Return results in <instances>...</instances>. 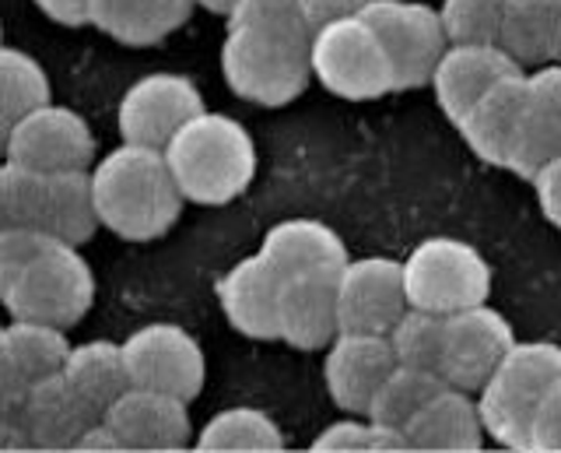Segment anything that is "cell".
Masks as SVG:
<instances>
[{"instance_id":"cell-1","label":"cell","mask_w":561,"mask_h":453,"mask_svg":"<svg viewBox=\"0 0 561 453\" xmlns=\"http://www.w3.org/2000/svg\"><path fill=\"white\" fill-rule=\"evenodd\" d=\"M95 212L123 239H154L172 229L183 212V194L162 148L123 141L92 169Z\"/></svg>"},{"instance_id":"cell-2","label":"cell","mask_w":561,"mask_h":453,"mask_svg":"<svg viewBox=\"0 0 561 453\" xmlns=\"http://www.w3.org/2000/svg\"><path fill=\"white\" fill-rule=\"evenodd\" d=\"M165 162L183 201L228 204L236 201L256 172L253 137L239 120L201 110L169 137Z\"/></svg>"},{"instance_id":"cell-3","label":"cell","mask_w":561,"mask_h":453,"mask_svg":"<svg viewBox=\"0 0 561 453\" xmlns=\"http://www.w3.org/2000/svg\"><path fill=\"white\" fill-rule=\"evenodd\" d=\"M561 380V344L516 341L478 390L484 435L508 450H530V426L543 394Z\"/></svg>"},{"instance_id":"cell-4","label":"cell","mask_w":561,"mask_h":453,"mask_svg":"<svg viewBox=\"0 0 561 453\" xmlns=\"http://www.w3.org/2000/svg\"><path fill=\"white\" fill-rule=\"evenodd\" d=\"M221 75L239 99L260 102V106H285L306 92L312 78L309 39L228 25L221 43Z\"/></svg>"},{"instance_id":"cell-5","label":"cell","mask_w":561,"mask_h":453,"mask_svg":"<svg viewBox=\"0 0 561 453\" xmlns=\"http://www.w3.org/2000/svg\"><path fill=\"white\" fill-rule=\"evenodd\" d=\"M95 299V274L75 242L46 239L14 285L0 295L11 317L43 320L53 327H75Z\"/></svg>"},{"instance_id":"cell-6","label":"cell","mask_w":561,"mask_h":453,"mask_svg":"<svg viewBox=\"0 0 561 453\" xmlns=\"http://www.w3.org/2000/svg\"><path fill=\"white\" fill-rule=\"evenodd\" d=\"M403 268V288H408V303L449 313L488 303L491 295V268L481 257V250L467 239L456 236H432L421 239L417 247L400 260Z\"/></svg>"},{"instance_id":"cell-7","label":"cell","mask_w":561,"mask_h":453,"mask_svg":"<svg viewBox=\"0 0 561 453\" xmlns=\"http://www.w3.org/2000/svg\"><path fill=\"white\" fill-rule=\"evenodd\" d=\"M309 67L327 92L341 99H379L393 92V67L362 14L327 22L309 39Z\"/></svg>"},{"instance_id":"cell-8","label":"cell","mask_w":561,"mask_h":453,"mask_svg":"<svg viewBox=\"0 0 561 453\" xmlns=\"http://www.w3.org/2000/svg\"><path fill=\"white\" fill-rule=\"evenodd\" d=\"M379 36L393 67V92L428 84L438 57L446 54L449 36L443 14L425 0H365L358 11Z\"/></svg>"},{"instance_id":"cell-9","label":"cell","mask_w":561,"mask_h":453,"mask_svg":"<svg viewBox=\"0 0 561 453\" xmlns=\"http://www.w3.org/2000/svg\"><path fill=\"white\" fill-rule=\"evenodd\" d=\"M130 387H148L193 400L204 387L207 359L190 330L175 324H148L123 341Z\"/></svg>"},{"instance_id":"cell-10","label":"cell","mask_w":561,"mask_h":453,"mask_svg":"<svg viewBox=\"0 0 561 453\" xmlns=\"http://www.w3.org/2000/svg\"><path fill=\"white\" fill-rule=\"evenodd\" d=\"M4 155L8 162L35 172L88 169L95 155V137L75 110L43 102L11 124Z\"/></svg>"},{"instance_id":"cell-11","label":"cell","mask_w":561,"mask_h":453,"mask_svg":"<svg viewBox=\"0 0 561 453\" xmlns=\"http://www.w3.org/2000/svg\"><path fill=\"white\" fill-rule=\"evenodd\" d=\"M513 344H516V330L495 306L478 303V306L456 309L446 317L438 373H443V380L453 383V387L478 394Z\"/></svg>"},{"instance_id":"cell-12","label":"cell","mask_w":561,"mask_h":453,"mask_svg":"<svg viewBox=\"0 0 561 453\" xmlns=\"http://www.w3.org/2000/svg\"><path fill=\"white\" fill-rule=\"evenodd\" d=\"M403 268L393 257L344 260L337 271V324L358 335H390V327L408 309Z\"/></svg>"},{"instance_id":"cell-13","label":"cell","mask_w":561,"mask_h":453,"mask_svg":"<svg viewBox=\"0 0 561 453\" xmlns=\"http://www.w3.org/2000/svg\"><path fill=\"white\" fill-rule=\"evenodd\" d=\"M204 110V99L186 75L154 71L137 78L119 102V134L123 141L165 148L169 137L190 116Z\"/></svg>"},{"instance_id":"cell-14","label":"cell","mask_w":561,"mask_h":453,"mask_svg":"<svg viewBox=\"0 0 561 453\" xmlns=\"http://www.w3.org/2000/svg\"><path fill=\"white\" fill-rule=\"evenodd\" d=\"M397 365L390 335H358V330H341L327 344L323 380L333 405L347 415H365L379 383Z\"/></svg>"},{"instance_id":"cell-15","label":"cell","mask_w":561,"mask_h":453,"mask_svg":"<svg viewBox=\"0 0 561 453\" xmlns=\"http://www.w3.org/2000/svg\"><path fill=\"white\" fill-rule=\"evenodd\" d=\"M102 422L116 432L119 450H183L190 443V411L186 400L175 394L127 387Z\"/></svg>"},{"instance_id":"cell-16","label":"cell","mask_w":561,"mask_h":453,"mask_svg":"<svg viewBox=\"0 0 561 453\" xmlns=\"http://www.w3.org/2000/svg\"><path fill=\"white\" fill-rule=\"evenodd\" d=\"M18 415L25 422L28 443L39 450H75L81 432L102 418L64 376V370L32 380L18 400Z\"/></svg>"},{"instance_id":"cell-17","label":"cell","mask_w":561,"mask_h":453,"mask_svg":"<svg viewBox=\"0 0 561 453\" xmlns=\"http://www.w3.org/2000/svg\"><path fill=\"white\" fill-rule=\"evenodd\" d=\"M337 271H302L280 282L277 338H285L291 348H302V352H316L341 335Z\"/></svg>"},{"instance_id":"cell-18","label":"cell","mask_w":561,"mask_h":453,"mask_svg":"<svg viewBox=\"0 0 561 453\" xmlns=\"http://www.w3.org/2000/svg\"><path fill=\"white\" fill-rule=\"evenodd\" d=\"M516 71H523V67L499 43H449L446 54L438 57L428 84L438 106L456 124L491 84H499Z\"/></svg>"},{"instance_id":"cell-19","label":"cell","mask_w":561,"mask_h":453,"mask_svg":"<svg viewBox=\"0 0 561 453\" xmlns=\"http://www.w3.org/2000/svg\"><path fill=\"white\" fill-rule=\"evenodd\" d=\"M554 155H561V60L540 64L534 75H526L523 120L505 169L530 180Z\"/></svg>"},{"instance_id":"cell-20","label":"cell","mask_w":561,"mask_h":453,"mask_svg":"<svg viewBox=\"0 0 561 453\" xmlns=\"http://www.w3.org/2000/svg\"><path fill=\"white\" fill-rule=\"evenodd\" d=\"M523 102H526V75L516 71L502 78L499 84H491V89L456 120L467 148L488 166H499V169L508 166V155H513L519 120H523Z\"/></svg>"},{"instance_id":"cell-21","label":"cell","mask_w":561,"mask_h":453,"mask_svg":"<svg viewBox=\"0 0 561 453\" xmlns=\"http://www.w3.org/2000/svg\"><path fill=\"white\" fill-rule=\"evenodd\" d=\"M280 278L263 253L239 260L232 271L221 274L218 303L228 324L242 330L245 338L271 341L277 338V303H280Z\"/></svg>"},{"instance_id":"cell-22","label":"cell","mask_w":561,"mask_h":453,"mask_svg":"<svg viewBox=\"0 0 561 453\" xmlns=\"http://www.w3.org/2000/svg\"><path fill=\"white\" fill-rule=\"evenodd\" d=\"M403 435H408L411 450H481L484 422L478 411V397L446 383L403 426Z\"/></svg>"},{"instance_id":"cell-23","label":"cell","mask_w":561,"mask_h":453,"mask_svg":"<svg viewBox=\"0 0 561 453\" xmlns=\"http://www.w3.org/2000/svg\"><path fill=\"white\" fill-rule=\"evenodd\" d=\"M260 253L280 274H302V271H337L347 260L344 239L320 218H285L274 229H267L260 242Z\"/></svg>"},{"instance_id":"cell-24","label":"cell","mask_w":561,"mask_h":453,"mask_svg":"<svg viewBox=\"0 0 561 453\" xmlns=\"http://www.w3.org/2000/svg\"><path fill=\"white\" fill-rule=\"evenodd\" d=\"M95 212V186L88 169H64V172H43L39 183V215H35V229L75 242L81 247L99 229Z\"/></svg>"},{"instance_id":"cell-25","label":"cell","mask_w":561,"mask_h":453,"mask_svg":"<svg viewBox=\"0 0 561 453\" xmlns=\"http://www.w3.org/2000/svg\"><path fill=\"white\" fill-rule=\"evenodd\" d=\"M193 4L197 0H92L88 22L127 46H151L186 25Z\"/></svg>"},{"instance_id":"cell-26","label":"cell","mask_w":561,"mask_h":453,"mask_svg":"<svg viewBox=\"0 0 561 453\" xmlns=\"http://www.w3.org/2000/svg\"><path fill=\"white\" fill-rule=\"evenodd\" d=\"M499 46L519 67L561 60V0H505Z\"/></svg>"},{"instance_id":"cell-27","label":"cell","mask_w":561,"mask_h":453,"mask_svg":"<svg viewBox=\"0 0 561 453\" xmlns=\"http://www.w3.org/2000/svg\"><path fill=\"white\" fill-rule=\"evenodd\" d=\"M64 376L75 383L78 394L99 415L130 387L123 344H113V341H84L78 348H70L64 359Z\"/></svg>"},{"instance_id":"cell-28","label":"cell","mask_w":561,"mask_h":453,"mask_svg":"<svg viewBox=\"0 0 561 453\" xmlns=\"http://www.w3.org/2000/svg\"><path fill=\"white\" fill-rule=\"evenodd\" d=\"M446 387L443 373L435 370H417V365H403L397 362L390 373H386V380L379 383V390L373 397V405H368V418L379 426H390V429H400L411 422V418L421 411V405L438 394Z\"/></svg>"},{"instance_id":"cell-29","label":"cell","mask_w":561,"mask_h":453,"mask_svg":"<svg viewBox=\"0 0 561 453\" xmlns=\"http://www.w3.org/2000/svg\"><path fill=\"white\" fill-rule=\"evenodd\" d=\"M197 450H285V432L260 408H225L201 429Z\"/></svg>"},{"instance_id":"cell-30","label":"cell","mask_w":561,"mask_h":453,"mask_svg":"<svg viewBox=\"0 0 561 453\" xmlns=\"http://www.w3.org/2000/svg\"><path fill=\"white\" fill-rule=\"evenodd\" d=\"M49 102V78L25 49L0 43V127L11 131L14 120Z\"/></svg>"},{"instance_id":"cell-31","label":"cell","mask_w":561,"mask_h":453,"mask_svg":"<svg viewBox=\"0 0 561 453\" xmlns=\"http://www.w3.org/2000/svg\"><path fill=\"white\" fill-rule=\"evenodd\" d=\"M4 338L11 355L22 365L25 380H39L49 373H60L64 370V359L70 352V344L64 338V327H53L43 320H22L14 317V324L4 327Z\"/></svg>"},{"instance_id":"cell-32","label":"cell","mask_w":561,"mask_h":453,"mask_svg":"<svg viewBox=\"0 0 561 453\" xmlns=\"http://www.w3.org/2000/svg\"><path fill=\"white\" fill-rule=\"evenodd\" d=\"M443 338H446V317L443 313L408 306L400 320L390 327L393 355L403 365H417V370H435L443 362Z\"/></svg>"},{"instance_id":"cell-33","label":"cell","mask_w":561,"mask_h":453,"mask_svg":"<svg viewBox=\"0 0 561 453\" xmlns=\"http://www.w3.org/2000/svg\"><path fill=\"white\" fill-rule=\"evenodd\" d=\"M505 0H443V25L449 43H499Z\"/></svg>"},{"instance_id":"cell-34","label":"cell","mask_w":561,"mask_h":453,"mask_svg":"<svg viewBox=\"0 0 561 453\" xmlns=\"http://www.w3.org/2000/svg\"><path fill=\"white\" fill-rule=\"evenodd\" d=\"M312 450H411V446L400 429L379 426L365 415V422L362 418H344V422L327 426L312 440Z\"/></svg>"},{"instance_id":"cell-35","label":"cell","mask_w":561,"mask_h":453,"mask_svg":"<svg viewBox=\"0 0 561 453\" xmlns=\"http://www.w3.org/2000/svg\"><path fill=\"white\" fill-rule=\"evenodd\" d=\"M228 25H250V29L280 32V36H295V39H312V29L298 0H239V4L228 11Z\"/></svg>"},{"instance_id":"cell-36","label":"cell","mask_w":561,"mask_h":453,"mask_svg":"<svg viewBox=\"0 0 561 453\" xmlns=\"http://www.w3.org/2000/svg\"><path fill=\"white\" fill-rule=\"evenodd\" d=\"M46 239H49L46 233L25 229V225H14V229L0 233V295L14 285V278L28 268V260L43 250Z\"/></svg>"},{"instance_id":"cell-37","label":"cell","mask_w":561,"mask_h":453,"mask_svg":"<svg viewBox=\"0 0 561 453\" xmlns=\"http://www.w3.org/2000/svg\"><path fill=\"white\" fill-rule=\"evenodd\" d=\"M530 450H561V380L543 394L530 426Z\"/></svg>"},{"instance_id":"cell-38","label":"cell","mask_w":561,"mask_h":453,"mask_svg":"<svg viewBox=\"0 0 561 453\" xmlns=\"http://www.w3.org/2000/svg\"><path fill=\"white\" fill-rule=\"evenodd\" d=\"M530 180H534L543 218H548L554 229H561V155L543 162Z\"/></svg>"},{"instance_id":"cell-39","label":"cell","mask_w":561,"mask_h":453,"mask_svg":"<svg viewBox=\"0 0 561 453\" xmlns=\"http://www.w3.org/2000/svg\"><path fill=\"white\" fill-rule=\"evenodd\" d=\"M25 387H28V380L22 373V365H18V359L11 355L4 327H0V408H18Z\"/></svg>"},{"instance_id":"cell-40","label":"cell","mask_w":561,"mask_h":453,"mask_svg":"<svg viewBox=\"0 0 561 453\" xmlns=\"http://www.w3.org/2000/svg\"><path fill=\"white\" fill-rule=\"evenodd\" d=\"M302 4V14L309 29L316 32L327 22H337V19H347V14H358L365 8V0H298Z\"/></svg>"},{"instance_id":"cell-41","label":"cell","mask_w":561,"mask_h":453,"mask_svg":"<svg viewBox=\"0 0 561 453\" xmlns=\"http://www.w3.org/2000/svg\"><path fill=\"white\" fill-rule=\"evenodd\" d=\"M35 4L43 8V14H49L53 22L60 25H88V8H92V0H35Z\"/></svg>"},{"instance_id":"cell-42","label":"cell","mask_w":561,"mask_h":453,"mask_svg":"<svg viewBox=\"0 0 561 453\" xmlns=\"http://www.w3.org/2000/svg\"><path fill=\"white\" fill-rule=\"evenodd\" d=\"M28 432L18 408H0V450H28Z\"/></svg>"},{"instance_id":"cell-43","label":"cell","mask_w":561,"mask_h":453,"mask_svg":"<svg viewBox=\"0 0 561 453\" xmlns=\"http://www.w3.org/2000/svg\"><path fill=\"white\" fill-rule=\"evenodd\" d=\"M75 450H119V440H116V432L99 418V422H92L81 432V440L75 443Z\"/></svg>"},{"instance_id":"cell-44","label":"cell","mask_w":561,"mask_h":453,"mask_svg":"<svg viewBox=\"0 0 561 453\" xmlns=\"http://www.w3.org/2000/svg\"><path fill=\"white\" fill-rule=\"evenodd\" d=\"M18 215H14V190H11V166H0V233L14 229Z\"/></svg>"},{"instance_id":"cell-45","label":"cell","mask_w":561,"mask_h":453,"mask_svg":"<svg viewBox=\"0 0 561 453\" xmlns=\"http://www.w3.org/2000/svg\"><path fill=\"white\" fill-rule=\"evenodd\" d=\"M197 4H204L207 11H215V14H228L239 4V0H197Z\"/></svg>"},{"instance_id":"cell-46","label":"cell","mask_w":561,"mask_h":453,"mask_svg":"<svg viewBox=\"0 0 561 453\" xmlns=\"http://www.w3.org/2000/svg\"><path fill=\"white\" fill-rule=\"evenodd\" d=\"M4 148H8V131L0 127V155H4Z\"/></svg>"}]
</instances>
